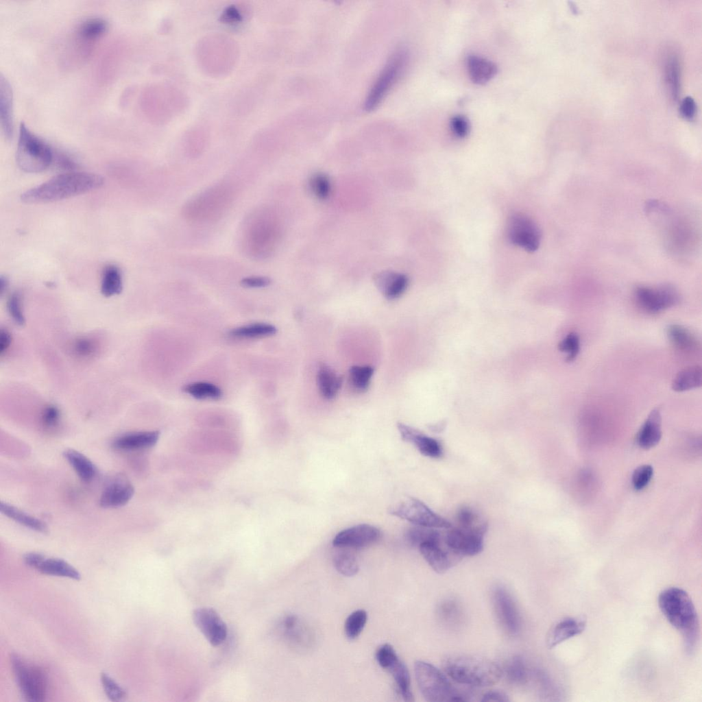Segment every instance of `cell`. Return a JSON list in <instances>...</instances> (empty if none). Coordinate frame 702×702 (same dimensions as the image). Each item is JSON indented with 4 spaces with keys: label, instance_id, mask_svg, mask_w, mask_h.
<instances>
[{
    "label": "cell",
    "instance_id": "1",
    "mask_svg": "<svg viewBox=\"0 0 702 702\" xmlns=\"http://www.w3.org/2000/svg\"><path fill=\"white\" fill-rule=\"evenodd\" d=\"M280 234L279 222L274 211L267 207L257 208L243 222L240 236L242 250L252 259H265L275 251Z\"/></svg>",
    "mask_w": 702,
    "mask_h": 702
},
{
    "label": "cell",
    "instance_id": "2",
    "mask_svg": "<svg viewBox=\"0 0 702 702\" xmlns=\"http://www.w3.org/2000/svg\"><path fill=\"white\" fill-rule=\"evenodd\" d=\"M104 182L102 176L93 173H64L26 191L21 199L27 204L56 202L100 188Z\"/></svg>",
    "mask_w": 702,
    "mask_h": 702
},
{
    "label": "cell",
    "instance_id": "3",
    "mask_svg": "<svg viewBox=\"0 0 702 702\" xmlns=\"http://www.w3.org/2000/svg\"><path fill=\"white\" fill-rule=\"evenodd\" d=\"M658 605L669 623L681 632L687 653L692 654L698 642L699 625L689 595L681 588H668L659 594Z\"/></svg>",
    "mask_w": 702,
    "mask_h": 702
},
{
    "label": "cell",
    "instance_id": "4",
    "mask_svg": "<svg viewBox=\"0 0 702 702\" xmlns=\"http://www.w3.org/2000/svg\"><path fill=\"white\" fill-rule=\"evenodd\" d=\"M443 668L455 681L474 687L493 686L498 682L503 673L493 661L470 655L449 656L444 660Z\"/></svg>",
    "mask_w": 702,
    "mask_h": 702
},
{
    "label": "cell",
    "instance_id": "5",
    "mask_svg": "<svg viewBox=\"0 0 702 702\" xmlns=\"http://www.w3.org/2000/svg\"><path fill=\"white\" fill-rule=\"evenodd\" d=\"M234 197L232 187L220 183L206 189L190 199L182 213L189 221L204 223L220 218L230 206Z\"/></svg>",
    "mask_w": 702,
    "mask_h": 702
},
{
    "label": "cell",
    "instance_id": "6",
    "mask_svg": "<svg viewBox=\"0 0 702 702\" xmlns=\"http://www.w3.org/2000/svg\"><path fill=\"white\" fill-rule=\"evenodd\" d=\"M415 679L422 695L426 701H463L466 699L437 668L424 661L414 664Z\"/></svg>",
    "mask_w": 702,
    "mask_h": 702
},
{
    "label": "cell",
    "instance_id": "7",
    "mask_svg": "<svg viewBox=\"0 0 702 702\" xmlns=\"http://www.w3.org/2000/svg\"><path fill=\"white\" fill-rule=\"evenodd\" d=\"M53 160V153L49 145L21 123L16 152L19 167L25 172L38 173L47 169Z\"/></svg>",
    "mask_w": 702,
    "mask_h": 702
},
{
    "label": "cell",
    "instance_id": "8",
    "mask_svg": "<svg viewBox=\"0 0 702 702\" xmlns=\"http://www.w3.org/2000/svg\"><path fill=\"white\" fill-rule=\"evenodd\" d=\"M10 662L19 687L29 701H43L46 697L47 677L40 666L29 664L17 654L10 655Z\"/></svg>",
    "mask_w": 702,
    "mask_h": 702
},
{
    "label": "cell",
    "instance_id": "9",
    "mask_svg": "<svg viewBox=\"0 0 702 702\" xmlns=\"http://www.w3.org/2000/svg\"><path fill=\"white\" fill-rule=\"evenodd\" d=\"M390 514L416 526L448 529L452 524L420 500L408 497L389 507Z\"/></svg>",
    "mask_w": 702,
    "mask_h": 702
},
{
    "label": "cell",
    "instance_id": "10",
    "mask_svg": "<svg viewBox=\"0 0 702 702\" xmlns=\"http://www.w3.org/2000/svg\"><path fill=\"white\" fill-rule=\"evenodd\" d=\"M487 527L486 522L472 528L452 526L443 535V542L451 551L461 557L474 556L483 549L484 536Z\"/></svg>",
    "mask_w": 702,
    "mask_h": 702
},
{
    "label": "cell",
    "instance_id": "11",
    "mask_svg": "<svg viewBox=\"0 0 702 702\" xmlns=\"http://www.w3.org/2000/svg\"><path fill=\"white\" fill-rule=\"evenodd\" d=\"M407 56L404 49H399L391 56L366 99L365 110L374 109L381 101L403 71Z\"/></svg>",
    "mask_w": 702,
    "mask_h": 702
},
{
    "label": "cell",
    "instance_id": "12",
    "mask_svg": "<svg viewBox=\"0 0 702 702\" xmlns=\"http://www.w3.org/2000/svg\"><path fill=\"white\" fill-rule=\"evenodd\" d=\"M637 304L645 312L657 313L677 305L680 301L678 291L671 285L638 286L634 291Z\"/></svg>",
    "mask_w": 702,
    "mask_h": 702
},
{
    "label": "cell",
    "instance_id": "13",
    "mask_svg": "<svg viewBox=\"0 0 702 702\" xmlns=\"http://www.w3.org/2000/svg\"><path fill=\"white\" fill-rule=\"evenodd\" d=\"M492 601L503 629L510 636L518 635L521 628V619L511 594L505 587L497 585L493 590Z\"/></svg>",
    "mask_w": 702,
    "mask_h": 702
},
{
    "label": "cell",
    "instance_id": "14",
    "mask_svg": "<svg viewBox=\"0 0 702 702\" xmlns=\"http://www.w3.org/2000/svg\"><path fill=\"white\" fill-rule=\"evenodd\" d=\"M507 234L512 243L528 252H534L540 246L541 234L537 224L523 214L512 215L508 221Z\"/></svg>",
    "mask_w": 702,
    "mask_h": 702
},
{
    "label": "cell",
    "instance_id": "15",
    "mask_svg": "<svg viewBox=\"0 0 702 702\" xmlns=\"http://www.w3.org/2000/svg\"><path fill=\"white\" fill-rule=\"evenodd\" d=\"M192 617L195 625L211 645L219 646L225 641L227 626L215 609L199 607L193 611Z\"/></svg>",
    "mask_w": 702,
    "mask_h": 702
},
{
    "label": "cell",
    "instance_id": "16",
    "mask_svg": "<svg viewBox=\"0 0 702 702\" xmlns=\"http://www.w3.org/2000/svg\"><path fill=\"white\" fill-rule=\"evenodd\" d=\"M380 531L374 526L367 524H357L338 533L332 544L338 548H361L376 542Z\"/></svg>",
    "mask_w": 702,
    "mask_h": 702
},
{
    "label": "cell",
    "instance_id": "17",
    "mask_svg": "<svg viewBox=\"0 0 702 702\" xmlns=\"http://www.w3.org/2000/svg\"><path fill=\"white\" fill-rule=\"evenodd\" d=\"M26 565L40 572L53 576L68 577L79 580L78 570L66 561L59 558H48L38 553H28L23 556Z\"/></svg>",
    "mask_w": 702,
    "mask_h": 702
},
{
    "label": "cell",
    "instance_id": "18",
    "mask_svg": "<svg viewBox=\"0 0 702 702\" xmlns=\"http://www.w3.org/2000/svg\"><path fill=\"white\" fill-rule=\"evenodd\" d=\"M418 548L428 564L438 573L446 572L461 559L445 545L443 539L424 543Z\"/></svg>",
    "mask_w": 702,
    "mask_h": 702
},
{
    "label": "cell",
    "instance_id": "19",
    "mask_svg": "<svg viewBox=\"0 0 702 702\" xmlns=\"http://www.w3.org/2000/svg\"><path fill=\"white\" fill-rule=\"evenodd\" d=\"M397 426L402 439L412 443L424 456L433 459L442 456V446L436 439L400 422L398 423Z\"/></svg>",
    "mask_w": 702,
    "mask_h": 702
},
{
    "label": "cell",
    "instance_id": "20",
    "mask_svg": "<svg viewBox=\"0 0 702 702\" xmlns=\"http://www.w3.org/2000/svg\"><path fill=\"white\" fill-rule=\"evenodd\" d=\"M134 493L133 485L126 479L117 477L104 488L100 499V506L104 508L119 507L125 505Z\"/></svg>",
    "mask_w": 702,
    "mask_h": 702
},
{
    "label": "cell",
    "instance_id": "21",
    "mask_svg": "<svg viewBox=\"0 0 702 702\" xmlns=\"http://www.w3.org/2000/svg\"><path fill=\"white\" fill-rule=\"evenodd\" d=\"M662 437V415L659 408L653 409L641 426L636 439L644 449L655 446Z\"/></svg>",
    "mask_w": 702,
    "mask_h": 702
},
{
    "label": "cell",
    "instance_id": "22",
    "mask_svg": "<svg viewBox=\"0 0 702 702\" xmlns=\"http://www.w3.org/2000/svg\"><path fill=\"white\" fill-rule=\"evenodd\" d=\"M159 436V432L156 431L128 433L117 437L112 441V446L122 450L147 449L157 443Z\"/></svg>",
    "mask_w": 702,
    "mask_h": 702
},
{
    "label": "cell",
    "instance_id": "23",
    "mask_svg": "<svg viewBox=\"0 0 702 702\" xmlns=\"http://www.w3.org/2000/svg\"><path fill=\"white\" fill-rule=\"evenodd\" d=\"M585 628V621L575 618H567L558 622L548 631L546 645L552 649L564 641L581 633Z\"/></svg>",
    "mask_w": 702,
    "mask_h": 702
},
{
    "label": "cell",
    "instance_id": "24",
    "mask_svg": "<svg viewBox=\"0 0 702 702\" xmlns=\"http://www.w3.org/2000/svg\"><path fill=\"white\" fill-rule=\"evenodd\" d=\"M375 282L385 298L394 300L400 297L405 291L409 280L404 274L384 271L376 276Z\"/></svg>",
    "mask_w": 702,
    "mask_h": 702
},
{
    "label": "cell",
    "instance_id": "25",
    "mask_svg": "<svg viewBox=\"0 0 702 702\" xmlns=\"http://www.w3.org/2000/svg\"><path fill=\"white\" fill-rule=\"evenodd\" d=\"M0 117L5 137L10 139L13 134L12 92L10 84L2 75L0 77Z\"/></svg>",
    "mask_w": 702,
    "mask_h": 702
},
{
    "label": "cell",
    "instance_id": "26",
    "mask_svg": "<svg viewBox=\"0 0 702 702\" xmlns=\"http://www.w3.org/2000/svg\"><path fill=\"white\" fill-rule=\"evenodd\" d=\"M467 69L472 82L480 85L488 82L497 73L494 62L476 55L468 57Z\"/></svg>",
    "mask_w": 702,
    "mask_h": 702
},
{
    "label": "cell",
    "instance_id": "27",
    "mask_svg": "<svg viewBox=\"0 0 702 702\" xmlns=\"http://www.w3.org/2000/svg\"><path fill=\"white\" fill-rule=\"evenodd\" d=\"M666 334L672 344L681 351H695L700 346L694 335L681 325L671 324L668 326Z\"/></svg>",
    "mask_w": 702,
    "mask_h": 702
},
{
    "label": "cell",
    "instance_id": "28",
    "mask_svg": "<svg viewBox=\"0 0 702 702\" xmlns=\"http://www.w3.org/2000/svg\"><path fill=\"white\" fill-rule=\"evenodd\" d=\"M702 383V369L700 365L689 366L680 370L672 381V389L682 392L699 388Z\"/></svg>",
    "mask_w": 702,
    "mask_h": 702
},
{
    "label": "cell",
    "instance_id": "29",
    "mask_svg": "<svg viewBox=\"0 0 702 702\" xmlns=\"http://www.w3.org/2000/svg\"><path fill=\"white\" fill-rule=\"evenodd\" d=\"M393 677L398 692L405 701H414L411 690L410 675L407 667L398 657L386 669Z\"/></svg>",
    "mask_w": 702,
    "mask_h": 702
},
{
    "label": "cell",
    "instance_id": "30",
    "mask_svg": "<svg viewBox=\"0 0 702 702\" xmlns=\"http://www.w3.org/2000/svg\"><path fill=\"white\" fill-rule=\"evenodd\" d=\"M317 382L322 396L326 399H332L339 391L342 378L329 367L322 365L317 372Z\"/></svg>",
    "mask_w": 702,
    "mask_h": 702
},
{
    "label": "cell",
    "instance_id": "31",
    "mask_svg": "<svg viewBox=\"0 0 702 702\" xmlns=\"http://www.w3.org/2000/svg\"><path fill=\"white\" fill-rule=\"evenodd\" d=\"M63 454L65 459L82 481L88 482L94 478L96 474V468L88 457L73 449H67Z\"/></svg>",
    "mask_w": 702,
    "mask_h": 702
},
{
    "label": "cell",
    "instance_id": "32",
    "mask_svg": "<svg viewBox=\"0 0 702 702\" xmlns=\"http://www.w3.org/2000/svg\"><path fill=\"white\" fill-rule=\"evenodd\" d=\"M0 509L2 513L21 525L40 533L47 531V525L44 522L11 505L1 502Z\"/></svg>",
    "mask_w": 702,
    "mask_h": 702
},
{
    "label": "cell",
    "instance_id": "33",
    "mask_svg": "<svg viewBox=\"0 0 702 702\" xmlns=\"http://www.w3.org/2000/svg\"><path fill=\"white\" fill-rule=\"evenodd\" d=\"M122 287V276L119 269L112 265L106 266L102 274L101 293L106 297H111L120 293Z\"/></svg>",
    "mask_w": 702,
    "mask_h": 702
},
{
    "label": "cell",
    "instance_id": "34",
    "mask_svg": "<svg viewBox=\"0 0 702 702\" xmlns=\"http://www.w3.org/2000/svg\"><path fill=\"white\" fill-rule=\"evenodd\" d=\"M276 332V328L271 324L255 323L235 328L229 334L234 338L248 339L271 336Z\"/></svg>",
    "mask_w": 702,
    "mask_h": 702
},
{
    "label": "cell",
    "instance_id": "35",
    "mask_svg": "<svg viewBox=\"0 0 702 702\" xmlns=\"http://www.w3.org/2000/svg\"><path fill=\"white\" fill-rule=\"evenodd\" d=\"M108 23L101 18H92L83 21L77 29V36L86 42H92L101 37L107 30Z\"/></svg>",
    "mask_w": 702,
    "mask_h": 702
},
{
    "label": "cell",
    "instance_id": "36",
    "mask_svg": "<svg viewBox=\"0 0 702 702\" xmlns=\"http://www.w3.org/2000/svg\"><path fill=\"white\" fill-rule=\"evenodd\" d=\"M406 539L411 546L419 547L424 543L440 541L443 535L437 529L415 525L407 531Z\"/></svg>",
    "mask_w": 702,
    "mask_h": 702
},
{
    "label": "cell",
    "instance_id": "37",
    "mask_svg": "<svg viewBox=\"0 0 702 702\" xmlns=\"http://www.w3.org/2000/svg\"><path fill=\"white\" fill-rule=\"evenodd\" d=\"M342 550L335 553L333 557V562L337 570L341 574L346 577L355 575L359 569V564L356 555L349 551L348 548H340Z\"/></svg>",
    "mask_w": 702,
    "mask_h": 702
},
{
    "label": "cell",
    "instance_id": "38",
    "mask_svg": "<svg viewBox=\"0 0 702 702\" xmlns=\"http://www.w3.org/2000/svg\"><path fill=\"white\" fill-rule=\"evenodd\" d=\"M183 391L196 399H219L222 395L215 385L207 382H195L185 385Z\"/></svg>",
    "mask_w": 702,
    "mask_h": 702
},
{
    "label": "cell",
    "instance_id": "39",
    "mask_svg": "<svg viewBox=\"0 0 702 702\" xmlns=\"http://www.w3.org/2000/svg\"><path fill=\"white\" fill-rule=\"evenodd\" d=\"M665 82L668 93L676 99L679 90V64L677 56L670 55L665 65Z\"/></svg>",
    "mask_w": 702,
    "mask_h": 702
},
{
    "label": "cell",
    "instance_id": "40",
    "mask_svg": "<svg viewBox=\"0 0 702 702\" xmlns=\"http://www.w3.org/2000/svg\"><path fill=\"white\" fill-rule=\"evenodd\" d=\"M505 675L508 681L516 685L525 683L528 678V670L524 659L514 656L508 662L505 668Z\"/></svg>",
    "mask_w": 702,
    "mask_h": 702
},
{
    "label": "cell",
    "instance_id": "41",
    "mask_svg": "<svg viewBox=\"0 0 702 702\" xmlns=\"http://www.w3.org/2000/svg\"><path fill=\"white\" fill-rule=\"evenodd\" d=\"M367 620V612L363 609H358L352 612L346 618L344 631L346 637L350 640L356 639L362 632Z\"/></svg>",
    "mask_w": 702,
    "mask_h": 702
},
{
    "label": "cell",
    "instance_id": "42",
    "mask_svg": "<svg viewBox=\"0 0 702 702\" xmlns=\"http://www.w3.org/2000/svg\"><path fill=\"white\" fill-rule=\"evenodd\" d=\"M374 370L368 365H354L349 370L350 380L358 391H365L370 385Z\"/></svg>",
    "mask_w": 702,
    "mask_h": 702
},
{
    "label": "cell",
    "instance_id": "43",
    "mask_svg": "<svg viewBox=\"0 0 702 702\" xmlns=\"http://www.w3.org/2000/svg\"><path fill=\"white\" fill-rule=\"evenodd\" d=\"M438 615L445 623L448 625L458 623L461 616L460 606L455 600H444L439 605Z\"/></svg>",
    "mask_w": 702,
    "mask_h": 702
},
{
    "label": "cell",
    "instance_id": "44",
    "mask_svg": "<svg viewBox=\"0 0 702 702\" xmlns=\"http://www.w3.org/2000/svg\"><path fill=\"white\" fill-rule=\"evenodd\" d=\"M558 349L566 354V361L571 362L578 356L580 350V339L577 333H568L558 344Z\"/></svg>",
    "mask_w": 702,
    "mask_h": 702
},
{
    "label": "cell",
    "instance_id": "45",
    "mask_svg": "<svg viewBox=\"0 0 702 702\" xmlns=\"http://www.w3.org/2000/svg\"><path fill=\"white\" fill-rule=\"evenodd\" d=\"M101 681L104 692L112 701H120L126 697V691L118 684L110 676L105 673L101 675Z\"/></svg>",
    "mask_w": 702,
    "mask_h": 702
},
{
    "label": "cell",
    "instance_id": "46",
    "mask_svg": "<svg viewBox=\"0 0 702 702\" xmlns=\"http://www.w3.org/2000/svg\"><path fill=\"white\" fill-rule=\"evenodd\" d=\"M74 353L80 357L88 358L94 356L98 350V343L91 337H81L73 345Z\"/></svg>",
    "mask_w": 702,
    "mask_h": 702
},
{
    "label": "cell",
    "instance_id": "47",
    "mask_svg": "<svg viewBox=\"0 0 702 702\" xmlns=\"http://www.w3.org/2000/svg\"><path fill=\"white\" fill-rule=\"evenodd\" d=\"M456 520L457 526L462 528L475 527L485 522L481 519L479 514L469 507H463L459 509L456 515Z\"/></svg>",
    "mask_w": 702,
    "mask_h": 702
},
{
    "label": "cell",
    "instance_id": "48",
    "mask_svg": "<svg viewBox=\"0 0 702 702\" xmlns=\"http://www.w3.org/2000/svg\"><path fill=\"white\" fill-rule=\"evenodd\" d=\"M311 188L314 195L320 199H326L331 190L328 178L323 173L314 175L311 180Z\"/></svg>",
    "mask_w": 702,
    "mask_h": 702
},
{
    "label": "cell",
    "instance_id": "49",
    "mask_svg": "<svg viewBox=\"0 0 702 702\" xmlns=\"http://www.w3.org/2000/svg\"><path fill=\"white\" fill-rule=\"evenodd\" d=\"M653 475V468L650 465H642L637 468L632 474V485L636 490H642L651 481Z\"/></svg>",
    "mask_w": 702,
    "mask_h": 702
},
{
    "label": "cell",
    "instance_id": "50",
    "mask_svg": "<svg viewBox=\"0 0 702 702\" xmlns=\"http://www.w3.org/2000/svg\"><path fill=\"white\" fill-rule=\"evenodd\" d=\"M7 308L12 319L18 325H23L25 323V317L22 308V298L19 292L13 293L9 297L7 302Z\"/></svg>",
    "mask_w": 702,
    "mask_h": 702
},
{
    "label": "cell",
    "instance_id": "51",
    "mask_svg": "<svg viewBox=\"0 0 702 702\" xmlns=\"http://www.w3.org/2000/svg\"><path fill=\"white\" fill-rule=\"evenodd\" d=\"M398 657L393 646L389 644H384L379 646L376 653L378 664L385 670Z\"/></svg>",
    "mask_w": 702,
    "mask_h": 702
},
{
    "label": "cell",
    "instance_id": "52",
    "mask_svg": "<svg viewBox=\"0 0 702 702\" xmlns=\"http://www.w3.org/2000/svg\"><path fill=\"white\" fill-rule=\"evenodd\" d=\"M60 420V411L55 405H48L43 409L41 415V421L45 427H55L58 424Z\"/></svg>",
    "mask_w": 702,
    "mask_h": 702
},
{
    "label": "cell",
    "instance_id": "53",
    "mask_svg": "<svg viewBox=\"0 0 702 702\" xmlns=\"http://www.w3.org/2000/svg\"><path fill=\"white\" fill-rule=\"evenodd\" d=\"M450 126L453 134L459 138L465 137L470 130L469 121L462 115L453 117L450 120Z\"/></svg>",
    "mask_w": 702,
    "mask_h": 702
},
{
    "label": "cell",
    "instance_id": "54",
    "mask_svg": "<svg viewBox=\"0 0 702 702\" xmlns=\"http://www.w3.org/2000/svg\"><path fill=\"white\" fill-rule=\"evenodd\" d=\"M270 283V279L265 276H249L243 278L241 281V285L247 288L265 287Z\"/></svg>",
    "mask_w": 702,
    "mask_h": 702
},
{
    "label": "cell",
    "instance_id": "55",
    "mask_svg": "<svg viewBox=\"0 0 702 702\" xmlns=\"http://www.w3.org/2000/svg\"><path fill=\"white\" fill-rule=\"evenodd\" d=\"M697 106L695 101L690 97H685L680 106V112L686 119H692L696 113Z\"/></svg>",
    "mask_w": 702,
    "mask_h": 702
},
{
    "label": "cell",
    "instance_id": "56",
    "mask_svg": "<svg viewBox=\"0 0 702 702\" xmlns=\"http://www.w3.org/2000/svg\"><path fill=\"white\" fill-rule=\"evenodd\" d=\"M481 701H509L508 696L502 691L489 690L482 696Z\"/></svg>",
    "mask_w": 702,
    "mask_h": 702
},
{
    "label": "cell",
    "instance_id": "57",
    "mask_svg": "<svg viewBox=\"0 0 702 702\" xmlns=\"http://www.w3.org/2000/svg\"><path fill=\"white\" fill-rule=\"evenodd\" d=\"M11 342L10 333L7 330L1 329L0 332V353L1 355L10 348Z\"/></svg>",
    "mask_w": 702,
    "mask_h": 702
},
{
    "label": "cell",
    "instance_id": "58",
    "mask_svg": "<svg viewBox=\"0 0 702 702\" xmlns=\"http://www.w3.org/2000/svg\"><path fill=\"white\" fill-rule=\"evenodd\" d=\"M8 285V281L7 278L3 276H1L0 279V291L1 294L6 289Z\"/></svg>",
    "mask_w": 702,
    "mask_h": 702
}]
</instances>
